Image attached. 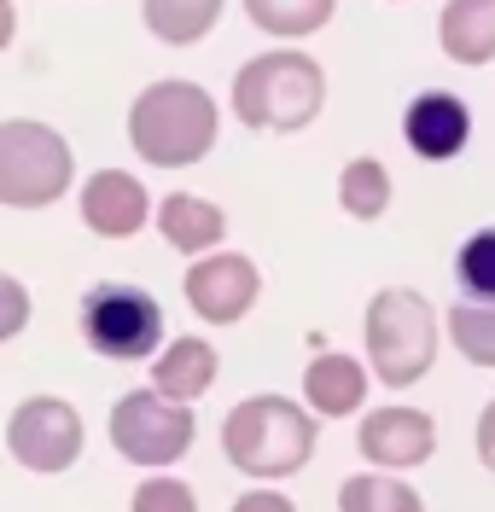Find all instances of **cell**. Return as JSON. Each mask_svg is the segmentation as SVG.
<instances>
[{
  "label": "cell",
  "mask_w": 495,
  "mask_h": 512,
  "mask_svg": "<svg viewBox=\"0 0 495 512\" xmlns=\"http://www.w3.org/2000/svg\"><path fill=\"white\" fill-rule=\"evenodd\" d=\"M222 454L257 483L292 478L315 454V414L292 396H245L222 419Z\"/></svg>",
  "instance_id": "obj_1"
},
{
  "label": "cell",
  "mask_w": 495,
  "mask_h": 512,
  "mask_svg": "<svg viewBox=\"0 0 495 512\" xmlns=\"http://www.w3.org/2000/svg\"><path fill=\"white\" fill-rule=\"evenodd\" d=\"M327 105V76L321 64L297 47H274L239 64L233 76V117L245 128H274V134H297L321 117Z\"/></svg>",
  "instance_id": "obj_2"
},
{
  "label": "cell",
  "mask_w": 495,
  "mask_h": 512,
  "mask_svg": "<svg viewBox=\"0 0 495 512\" xmlns=\"http://www.w3.org/2000/svg\"><path fill=\"white\" fill-rule=\"evenodd\" d=\"M216 99L198 82H152L129 105V140L134 152L158 169H187L204 163L216 146Z\"/></svg>",
  "instance_id": "obj_3"
},
{
  "label": "cell",
  "mask_w": 495,
  "mask_h": 512,
  "mask_svg": "<svg viewBox=\"0 0 495 512\" xmlns=\"http://www.w3.org/2000/svg\"><path fill=\"white\" fill-rule=\"evenodd\" d=\"M367 361L379 384L408 390L414 379H426L437 361V309L420 291L391 286L367 303Z\"/></svg>",
  "instance_id": "obj_4"
},
{
  "label": "cell",
  "mask_w": 495,
  "mask_h": 512,
  "mask_svg": "<svg viewBox=\"0 0 495 512\" xmlns=\"http://www.w3.org/2000/svg\"><path fill=\"white\" fill-rule=\"evenodd\" d=\"M76 158H70L65 134L30 117L0 123V204L6 210H41L70 192Z\"/></svg>",
  "instance_id": "obj_5"
},
{
  "label": "cell",
  "mask_w": 495,
  "mask_h": 512,
  "mask_svg": "<svg viewBox=\"0 0 495 512\" xmlns=\"http://www.w3.org/2000/svg\"><path fill=\"white\" fill-rule=\"evenodd\" d=\"M82 344L105 361H146L164 350V309L158 297L123 280H99L82 297Z\"/></svg>",
  "instance_id": "obj_6"
},
{
  "label": "cell",
  "mask_w": 495,
  "mask_h": 512,
  "mask_svg": "<svg viewBox=\"0 0 495 512\" xmlns=\"http://www.w3.org/2000/svg\"><path fill=\"white\" fill-rule=\"evenodd\" d=\"M193 437H198L193 408H175L158 390H129L111 408V443L134 466H175L193 448Z\"/></svg>",
  "instance_id": "obj_7"
},
{
  "label": "cell",
  "mask_w": 495,
  "mask_h": 512,
  "mask_svg": "<svg viewBox=\"0 0 495 512\" xmlns=\"http://www.w3.org/2000/svg\"><path fill=\"white\" fill-rule=\"evenodd\" d=\"M6 448L24 472H41V478L70 472L82 460V414L65 396H30L6 425Z\"/></svg>",
  "instance_id": "obj_8"
},
{
  "label": "cell",
  "mask_w": 495,
  "mask_h": 512,
  "mask_svg": "<svg viewBox=\"0 0 495 512\" xmlns=\"http://www.w3.org/2000/svg\"><path fill=\"white\" fill-rule=\"evenodd\" d=\"M187 303H193L198 320H210V326H233V320L251 315V303H257V291H263V274H257V262L239 251H210L198 256L193 268H187Z\"/></svg>",
  "instance_id": "obj_9"
},
{
  "label": "cell",
  "mask_w": 495,
  "mask_h": 512,
  "mask_svg": "<svg viewBox=\"0 0 495 512\" xmlns=\"http://www.w3.org/2000/svg\"><path fill=\"white\" fill-rule=\"evenodd\" d=\"M356 448H362L367 466H379V472H408V466L431 460L437 419L420 414V408H373L356 425Z\"/></svg>",
  "instance_id": "obj_10"
},
{
  "label": "cell",
  "mask_w": 495,
  "mask_h": 512,
  "mask_svg": "<svg viewBox=\"0 0 495 512\" xmlns=\"http://www.w3.org/2000/svg\"><path fill=\"white\" fill-rule=\"evenodd\" d=\"M402 140H408L426 163H449L466 140H472V111H466V99L443 94V88L414 94L408 111H402Z\"/></svg>",
  "instance_id": "obj_11"
},
{
  "label": "cell",
  "mask_w": 495,
  "mask_h": 512,
  "mask_svg": "<svg viewBox=\"0 0 495 512\" xmlns=\"http://www.w3.org/2000/svg\"><path fill=\"white\" fill-rule=\"evenodd\" d=\"M146 216H152V198L129 169H99L82 187V222L94 227L99 239H129V233L146 227Z\"/></svg>",
  "instance_id": "obj_12"
},
{
  "label": "cell",
  "mask_w": 495,
  "mask_h": 512,
  "mask_svg": "<svg viewBox=\"0 0 495 512\" xmlns=\"http://www.w3.org/2000/svg\"><path fill=\"white\" fill-rule=\"evenodd\" d=\"M216 350L204 344V338H175V344H164V350L152 355V390L164 396V402H175V408H193L198 396L216 384Z\"/></svg>",
  "instance_id": "obj_13"
},
{
  "label": "cell",
  "mask_w": 495,
  "mask_h": 512,
  "mask_svg": "<svg viewBox=\"0 0 495 512\" xmlns=\"http://www.w3.org/2000/svg\"><path fill=\"white\" fill-rule=\"evenodd\" d=\"M303 396H309V414H321V419L356 414L367 402V367L350 361V355H338V350L315 355L303 367Z\"/></svg>",
  "instance_id": "obj_14"
},
{
  "label": "cell",
  "mask_w": 495,
  "mask_h": 512,
  "mask_svg": "<svg viewBox=\"0 0 495 512\" xmlns=\"http://www.w3.org/2000/svg\"><path fill=\"white\" fill-rule=\"evenodd\" d=\"M158 233H164L175 251L210 256L222 245V233H228V216L210 198H198V192H169L164 204H158Z\"/></svg>",
  "instance_id": "obj_15"
},
{
  "label": "cell",
  "mask_w": 495,
  "mask_h": 512,
  "mask_svg": "<svg viewBox=\"0 0 495 512\" xmlns=\"http://www.w3.org/2000/svg\"><path fill=\"white\" fill-rule=\"evenodd\" d=\"M437 41L455 64L495 59V0H449L437 18Z\"/></svg>",
  "instance_id": "obj_16"
},
{
  "label": "cell",
  "mask_w": 495,
  "mask_h": 512,
  "mask_svg": "<svg viewBox=\"0 0 495 512\" xmlns=\"http://www.w3.org/2000/svg\"><path fill=\"white\" fill-rule=\"evenodd\" d=\"M146 6V30L169 41V47H193L216 30L222 18V0H140Z\"/></svg>",
  "instance_id": "obj_17"
},
{
  "label": "cell",
  "mask_w": 495,
  "mask_h": 512,
  "mask_svg": "<svg viewBox=\"0 0 495 512\" xmlns=\"http://www.w3.org/2000/svg\"><path fill=\"white\" fill-rule=\"evenodd\" d=\"M338 0H245V18L274 41H303V35L327 30Z\"/></svg>",
  "instance_id": "obj_18"
},
{
  "label": "cell",
  "mask_w": 495,
  "mask_h": 512,
  "mask_svg": "<svg viewBox=\"0 0 495 512\" xmlns=\"http://www.w3.org/2000/svg\"><path fill=\"white\" fill-rule=\"evenodd\" d=\"M338 204L356 216V222H379L391 210V169L379 158H350L338 175Z\"/></svg>",
  "instance_id": "obj_19"
},
{
  "label": "cell",
  "mask_w": 495,
  "mask_h": 512,
  "mask_svg": "<svg viewBox=\"0 0 495 512\" xmlns=\"http://www.w3.org/2000/svg\"><path fill=\"white\" fill-rule=\"evenodd\" d=\"M338 512H426V501L391 472H356L338 483Z\"/></svg>",
  "instance_id": "obj_20"
},
{
  "label": "cell",
  "mask_w": 495,
  "mask_h": 512,
  "mask_svg": "<svg viewBox=\"0 0 495 512\" xmlns=\"http://www.w3.org/2000/svg\"><path fill=\"white\" fill-rule=\"evenodd\" d=\"M443 326H449V344H455L472 367H495V309L490 303H455V309L443 315Z\"/></svg>",
  "instance_id": "obj_21"
},
{
  "label": "cell",
  "mask_w": 495,
  "mask_h": 512,
  "mask_svg": "<svg viewBox=\"0 0 495 512\" xmlns=\"http://www.w3.org/2000/svg\"><path fill=\"white\" fill-rule=\"evenodd\" d=\"M455 280L472 303H490L495 309V227H478L455 251Z\"/></svg>",
  "instance_id": "obj_22"
},
{
  "label": "cell",
  "mask_w": 495,
  "mask_h": 512,
  "mask_svg": "<svg viewBox=\"0 0 495 512\" xmlns=\"http://www.w3.org/2000/svg\"><path fill=\"white\" fill-rule=\"evenodd\" d=\"M129 512H198V495H193V483H181L164 472V478H146L134 489Z\"/></svg>",
  "instance_id": "obj_23"
},
{
  "label": "cell",
  "mask_w": 495,
  "mask_h": 512,
  "mask_svg": "<svg viewBox=\"0 0 495 512\" xmlns=\"http://www.w3.org/2000/svg\"><path fill=\"white\" fill-rule=\"evenodd\" d=\"M24 326H30V291H24V280L0 274V344L18 338Z\"/></svg>",
  "instance_id": "obj_24"
},
{
  "label": "cell",
  "mask_w": 495,
  "mask_h": 512,
  "mask_svg": "<svg viewBox=\"0 0 495 512\" xmlns=\"http://www.w3.org/2000/svg\"><path fill=\"white\" fill-rule=\"evenodd\" d=\"M233 512H297L280 489H245L239 501H233Z\"/></svg>",
  "instance_id": "obj_25"
},
{
  "label": "cell",
  "mask_w": 495,
  "mask_h": 512,
  "mask_svg": "<svg viewBox=\"0 0 495 512\" xmlns=\"http://www.w3.org/2000/svg\"><path fill=\"white\" fill-rule=\"evenodd\" d=\"M478 460H484V466L495 472V402L484 408V414H478Z\"/></svg>",
  "instance_id": "obj_26"
},
{
  "label": "cell",
  "mask_w": 495,
  "mask_h": 512,
  "mask_svg": "<svg viewBox=\"0 0 495 512\" xmlns=\"http://www.w3.org/2000/svg\"><path fill=\"white\" fill-rule=\"evenodd\" d=\"M12 35H18V12H12V0H0V53L12 47Z\"/></svg>",
  "instance_id": "obj_27"
}]
</instances>
